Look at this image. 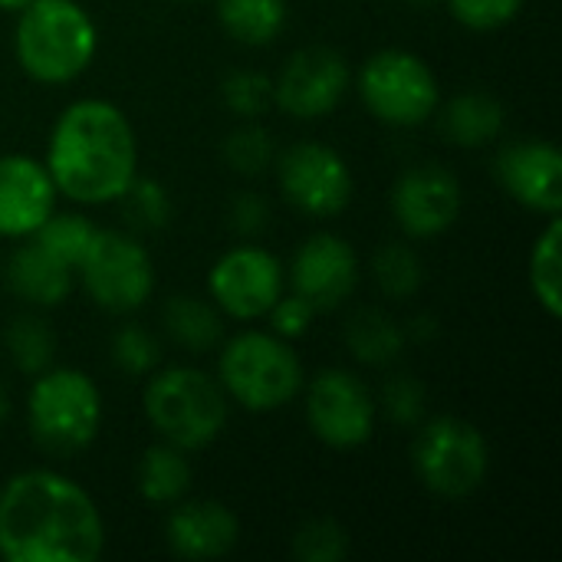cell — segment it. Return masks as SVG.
<instances>
[{
	"mask_svg": "<svg viewBox=\"0 0 562 562\" xmlns=\"http://www.w3.org/2000/svg\"><path fill=\"white\" fill-rule=\"evenodd\" d=\"M263 319L270 323V333L293 342L310 333V326L316 319V306L310 300H303L300 293H280V300L270 306V313Z\"/></svg>",
	"mask_w": 562,
	"mask_h": 562,
	"instance_id": "d590c367",
	"label": "cell"
},
{
	"mask_svg": "<svg viewBox=\"0 0 562 562\" xmlns=\"http://www.w3.org/2000/svg\"><path fill=\"white\" fill-rule=\"evenodd\" d=\"M43 165L63 198L86 207L112 204L138 175L135 128L115 102L76 99L59 112Z\"/></svg>",
	"mask_w": 562,
	"mask_h": 562,
	"instance_id": "7a4b0ae2",
	"label": "cell"
},
{
	"mask_svg": "<svg viewBox=\"0 0 562 562\" xmlns=\"http://www.w3.org/2000/svg\"><path fill=\"white\" fill-rule=\"evenodd\" d=\"M125 207V217L138 231H161L171 221V198L155 178H132L125 194L119 198Z\"/></svg>",
	"mask_w": 562,
	"mask_h": 562,
	"instance_id": "1f68e13d",
	"label": "cell"
},
{
	"mask_svg": "<svg viewBox=\"0 0 562 562\" xmlns=\"http://www.w3.org/2000/svg\"><path fill=\"white\" fill-rule=\"evenodd\" d=\"M286 280L293 293L316 306V313L336 310L359 283V257L346 237L319 231L300 244Z\"/></svg>",
	"mask_w": 562,
	"mask_h": 562,
	"instance_id": "2e32d148",
	"label": "cell"
},
{
	"mask_svg": "<svg viewBox=\"0 0 562 562\" xmlns=\"http://www.w3.org/2000/svg\"><path fill=\"white\" fill-rule=\"evenodd\" d=\"M3 346H7V356L13 359V366L23 372V375H40L53 366V356H56V336L49 329L46 319L26 313V316H16L7 333H3Z\"/></svg>",
	"mask_w": 562,
	"mask_h": 562,
	"instance_id": "484cf974",
	"label": "cell"
},
{
	"mask_svg": "<svg viewBox=\"0 0 562 562\" xmlns=\"http://www.w3.org/2000/svg\"><path fill=\"white\" fill-rule=\"evenodd\" d=\"M412 7H428V3H435V0H408Z\"/></svg>",
	"mask_w": 562,
	"mask_h": 562,
	"instance_id": "ab89813d",
	"label": "cell"
},
{
	"mask_svg": "<svg viewBox=\"0 0 562 562\" xmlns=\"http://www.w3.org/2000/svg\"><path fill=\"white\" fill-rule=\"evenodd\" d=\"M461 181L441 165L408 168L405 175H398L392 188V214L398 227L415 240H428L451 231L461 217Z\"/></svg>",
	"mask_w": 562,
	"mask_h": 562,
	"instance_id": "5bb4252c",
	"label": "cell"
},
{
	"mask_svg": "<svg viewBox=\"0 0 562 562\" xmlns=\"http://www.w3.org/2000/svg\"><path fill=\"white\" fill-rule=\"evenodd\" d=\"M372 277H375V286L392 296V300H408L422 290L425 283V267H422V257L402 244V240H392L385 247L375 250L372 257Z\"/></svg>",
	"mask_w": 562,
	"mask_h": 562,
	"instance_id": "4316f807",
	"label": "cell"
},
{
	"mask_svg": "<svg viewBox=\"0 0 562 562\" xmlns=\"http://www.w3.org/2000/svg\"><path fill=\"white\" fill-rule=\"evenodd\" d=\"M76 273L89 300L115 316L142 310L155 293V263L142 240L125 231H95Z\"/></svg>",
	"mask_w": 562,
	"mask_h": 562,
	"instance_id": "9c48e42d",
	"label": "cell"
},
{
	"mask_svg": "<svg viewBox=\"0 0 562 562\" xmlns=\"http://www.w3.org/2000/svg\"><path fill=\"white\" fill-rule=\"evenodd\" d=\"M102 550V514L72 477L33 468L0 487V560L95 562Z\"/></svg>",
	"mask_w": 562,
	"mask_h": 562,
	"instance_id": "6da1fadb",
	"label": "cell"
},
{
	"mask_svg": "<svg viewBox=\"0 0 562 562\" xmlns=\"http://www.w3.org/2000/svg\"><path fill=\"white\" fill-rule=\"evenodd\" d=\"M277 181L283 198L306 217H336L356 194L346 158L323 142H296L277 155Z\"/></svg>",
	"mask_w": 562,
	"mask_h": 562,
	"instance_id": "8fae6325",
	"label": "cell"
},
{
	"mask_svg": "<svg viewBox=\"0 0 562 562\" xmlns=\"http://www.w3.org/2000/svg\"><path fill=\"white\" fill-rule=\"evenodd\" d=\"M501 188L527 211L557 217L562 211V155L547 138H520L497 151Z\"/></svg>",
	"mask_w": 562,
	"mask_h": 562,
	"instance_id": "9a60e30c",
	"label": "cell"
},
{
	"mask_svg": "<svg viewBox=\"0 0 562 562\" xmlns=\"http://www.w3.org/2000/svg\"><path fill=\"white\" fill-rule=\"evenodd\" d=\"M405 342H408L405 326L395 323L382 310L366 306V310L352 313L346 323V346L366 366H392L395 359H402Z\"/></svg>",
	"mask_w": 562,
	"mask_h": 562,
	"instance_id": "cb8c5ba5",
	"label": "cell"
},
{
	"mask_svg": "<svg viewBox=\"0 0 562 562\" xmlns=\"http://www.w3.org/2000/svg\"><path fill=\"white\" fill-rule=\"evenodd\" d=\"M165 333L188 352H211L224 339V313L201 296L175 293L161 310Z\"/></svg>",
	"mask_w": 562,
	"mask_h": 562,
	"instance_id": "44dd1931",
	"label": "cell"
},
{
	"mask_svg": "<svg viewBox=\"0 0 562 562\" xmlns=\"http://www.w3.org/2000/svg\"><path fill=\"white\" fill-rule=\"evenodd\" d=\"M109 349H112V362L125 375H135V379L138 375H151L158 369V362H161L158 339L145 326H138V323H125L122 329H115Z\"/></svg>",
	"mask_w": 562,
	"mask_h": 562,
	"instance_id": "d6a6232c",
	"label": "cell"
},
{
	"mask_svg": "<svg viewBox=\"0 0 562 562\" xmlns=\"http://www.w3.org/2000/svg\"><path fill=\"white\" fill-rule=\"evenodd\" d=\"M286 0H217V23L250 49L270 46L286 26Z\"/></svg>",
	"mask_w": 562,
	"mask_h": 562,
	"instance_id": "603a6c76",
	"label": "cell"
},
{
	"mask_svg": "<svg viewBox=\"0 0 562 562\" xmlns=\"http://www.w3.org/2000/svg\"><path fill=\"white\" fill-rule=\"evenodd\" d=\"M72 267H66L59 257H53L46 247H40L33 237H26L23 247L13 250V257L7 260V283L10 290L40 310L59 306L69 290H72Z\"/></svg>",
	"mask_w": 562,
	"mask_h": 562,
	"instance_id": "d6986e66",
	"label": "cell"
},
{
	"mask_svg": "<svg viewBox=\"0 0 562 562\" xmlns=\"http://www.w3.org/2000/svg\"><path fill=\"white\" fill-rule=\"evenodd\" d=\"M221 99L237 119H260L273 105V79L260 69H234L221 82Z\"/></svg>",
	"mask_w": 562,
	"mask_h": 562,
	"instance_id": "4dcf8cb0",
	"label": "cell"
},
{
	"mask_svg": "<svg viewBox=\"0 0 562 562\" xmlns=\"http://www.w3.org/2000/svg\"><path fill=\"white\" fill-rule=\"evenodd\" d=\"M26 3H30V0H0V10H3V13H20Z\"/></svg>",
	"mask_w": 562,
	"mask_h": 562,
	"instance_id": "74e56055",
	"label": "cell"
},
{
	"mask_svg": "<svg viewBox=\"0 0 562 562\" xmlns=\"http://www.w3.org/2000/svg\"><path fill=\"white\" fill-rule=\"evenodd\" d=\"M217 375L227 402L254 415L290 405L306 385L303 362L290 339H280L270 329H244L227 339L221 349Z\"/></svg>",
	"mask_w": 562,
	"mask_h": 562,
	"instance_id": "277c9868",
	"label": "cell"
},
{
	"mask_svg": "<svg viewBox=\"0 0 562 562\" xmlns=\"http://www.w3.org/2000/svg\"><path fill=\"white\" fill-rule=\"evenodd\" d=\"M237 537L240 520L221 501H178L165 520V540L181 560H221L237 547Z\"/></svg>",
	"mask_w": 562,
	"mask_h": 562,
	"instance_id": "ac0fdd59",
	"label": "cell"
},
{
	"mask_svg": "<svg viewBox=\"0 0 562 562\" xmlns=\"http://www.w3.org/2000/svg\"><path fill=\"white\" fill-rule=\"evenodd\" d=\"M92 237H95V227L89 224V217H82V214H72V211H53L43 224H40V231L33 234V240L40 244V247H46L53 257H59L66 267H79L82 263V257H86V250H89V244H92Z\"/></svg>",
	"mask_w": 562,
	"mask_h": 562,
	"instance_id": "83f0119b",
	"label": "cell"
},
{
	"mask_svg": "<svg viewBox=\"0 0 562 562\" xmlns=\"http://www.w3.org/2000/svg\"><path fill=\"white\" fill-rule=\"evenodd\" d=\"M286 286L283 277V263L254 244H240L231 247L227 254H221L207 273V293L211 303L240 323H254L263 319L270 313V306L280 300Z\"/></svg>",
	"mask_w": 562,
	"mask_h": 562,
	"instance_id": "7c38bea8",
	"label": "cell"
},
{
	"mask_svg": "<svg viewBox=\"0 0 562 562\" xmlns=\"http://www.w3.org/2000/svg\"><path fill=\"white\" fill-rule=\"evenodd\" d=\"M562 221L557 217H547V227L543 234L533 240V250H530V290L537 296V303L543 306V313L550 319H560L562 316Z\"/></svg>",
	"mask_w": 562,
	"mask_h": 562,
	"instance_id": "d4e9b609",
	"label": "cell"
},
{
	"mask_svg": "<svg viewBox=\"0 0 562 562\" xmlns=\"http://www.w3.org/2000/svg\"><path fill=\"white\" fill-rule=\"evenodd\" d=\"M352 82L349 63L333 46H306L286 59L273 79V105L293 119L313 122L339 109Z\"/></svg>",
	"mask_w": 562,
	"mask_h": 562,
	"instance_id": "4fadbf2b",
	"label": "cell"
},
{
	"mask_svg": "<svg viewBox=\"0 0 562 562\" xmlns=\"http://www.w3.org/2000/svg\"><path fill=\"white\" fill-rule=\"evenodd\" d=\"M95 49L99 30L79 0H30L16 13V63L43 86H63L82 76L95 59Z\"/></svg>",
	"mask_w": 562,
	"mask_h": 562,
	"instance_id": "3957f363",
	"label": "cell"
},
{
	"mask_svg": "<svg viewBox=\"0 0 562 562\" xmlns=\"http://www.w3.org/2000/svg\"><path fill=\"white\" fill-rule=\"evenodd\" d=\"M445 3L461 26L477 33H491L514 23L527 7V0H445Z\"/></svg>",
	"mask_w": 562,
	"mask_h": 562,
	"instance_id": "e575fe53",
	"label": "cell"
},
{
	"mask_svg": "<svg viewBox=\"0 0 562 562\" xmlns=\"http://www.w3.org/2000/svg\"><path fill=\"white\" fill-rule=\"evenodd\" d=\"M26 425L33 441L46 454H79L86 451L102 425L99 385L79 369H46L33 375L26 395Z\"/></svg>",
	"mask_w": 562,
	"mask_h": 562,
	"instance_id": "8992f818",
	"label": "cell"
},
{
	"mask_svg": "<svg viewBox=\"0 0 562 562\" xmlns=\"http://www.w3.org/2000/svg\"><path fill=\"white\" fill-rule=\"evenodd\" d=\"M382 408L402 428L422 425L428 412V392L415 375H392L382 389Z\"/></svg>",
	"mask_w": 562,
	"mask_h": 562,
	"instance_id": "836d02e7",
	"label": "cell"
},
{
	"mask_svg": "<svg viewBox=\"0 0 562 562\" xmlns=\"http://www.w3.org/2000/svg\"><path fill=\"white\" fill-rule=\"evenodd\" d=\"M56 184L43 161L0 155V237L26 240L56 211Z\"/></svg>",
	"mask_w": 562,
	"mask_h": 562,
	"instance_id": "e0dca14e",
	"label": "cell"
},
{
	"mask_svg": "<svg viewBox=\"0 0 562 562\" xmlns=\"http://www.w3.org/2000/svg\"><path fill=\"white\" fill-rule=\"evenodd\" d=\"M362 105L385 125H425L441 105L435 69L412 49H379L359 69Z\"/></svg>",
	"mask_w": 562,
	"mask_h": 562,
	"instance_id": "ba28073f",
	"label": "cell"
},
{
	"mask_svg": "<svg viewBox=\"0 0 562 562\" xmlns=\"http://www.w3.org/2000/svg\"><path fill=\"white\" fill-rule=\"evenodd\" d=\"M349 553H352L349 533L333 517L306 520L293 533V557L300 562H342Z\"/></svg>",
	"mask_w": 562,
	"mask_h": 562,
	"instance_id": "f546056e",
	"label": "cell"
},
{
	"mask_svg": "<svg viewBox=\"0 0 562 562\" xmlns=\"http://www.w3.org/2000/svg\"><path fill=\"white\" fill-rule=\"evenodd\" d=\"M306 389V425L310 431L336 451L362 448L379 418V405L369 385L349 369H323Z\"/></svg>",
	"mask_w": 562,
	"mask_h": 562,
	"instance_id": "30bf717a",
	"label": "cell"
},
{
	"mask_svg": "<svg viewBox=\"0 0 562 562\" xmlns=\"http://www.w3.org/2000/svg\"><path fill=\"white\" fill-rule=\"evenodd\" d=\"M267 201L257 191H240L231 204V227L240 237H254L267 227Z\"/></svg>",
	"mask_w": 562,
	"mask_h": 562,
	"instance_id": "8d00e7d4",
	"label": "cell"
},
{
	"mask_svg": "<svg viewBox=\"0 0 562 562\" xmlns=\"http://www.w3.org/2000/svg\"><path fill=\"white\" fill-rule=\"evenodd\" d=\"M142 405L158 438L191 454L221 438L231 402L221 382L207 372L191 366H171L151 372Z\"/></svg>",
	"mask_w": 562,
	"mask_h": 562,
	"instance_id": "5b68a950",
	"label": "cell"
},
{
	"mask_svg": "<svg viewBox=\"0 0 562 562\" xmlns=\"http://www.w3.org/2000/svg\"><path fill=\"white\" fill-rule=\"evenodd\" d=\"M191 481H194V468L188 461V451L168 441L148 448L138 461V494L155 507H171L184 501Z\"/></svg>",
	"mask_w": 562,
	"mask_h": 562,
	"instance_id": "7402d4cb",
	"label": "cell"
},
{
	"mask_svg": "<svg viewBox=\"0 0 562 562\" xmlns=\"http://www.w3.org/2000/svg\"><path fill=\"white\" fill-rule=\"evenodd\" d=\"M412 468L435 497L464 501L487 481L491 445L477 425L458 415H438L422 425L412 445Z\"/></svg>",
	"mask_w": 562,
	"mask_h": 562,
	"instance_id": "52a82bcc",
	"label": "cell"
},
{
	"mask_svg": "<svg viewBox=\"0 0 562 562\" xmlns=\"http://www.w3.org/2000/svg\"><path fill=\"white\" fill-rule=\"evenodd\" d=\"M224 161L237 175L257 178V175H263L277 161V142H273V135L257 119H247L240 128H234L227 135V142H224Z\"/></svg>",
	"mask_w": 562,
	"mask_h": 562,
	"instance_id": "f1b7e54d",
	"label": "cell"
},
{
	"mask_svg": "<svg viewBox=\"0 0 562 562\" xmlns=\"http://www.w3.org/2000/svg\"><path fill=\"white\" fill-rule=\"evenodd\" d=\"M7 412H10V405H7V392L0 389V428H3V422H7Z\"/></svg>",
	"mask_w": 562,
	"mask_h": 562,
	"instance_id": "f35d334b",
	"label": "cell"
},
{
	"mask_svg": "<svg viewBox=\"0 0 562 562\" xmlns=\"http://www.w3.org/2000/svg\"><path fill=\"white\" fill-rule=\"evenodd\" d=\"M507 122L504 102L487 89L458 92L441 112V132L458 148H484L501 138Z\"/></svg>",
	"mask_w": 562,
	"mask_h": 562,
	"instance_id": "ffe728a7",
	"label": "cell"
}]
</instances>
